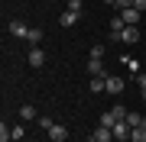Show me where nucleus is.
<instances>
[{
  "label": "nucleus",
  "mask_w": 146,
  "mask_h": 142,
  "mask_svg": "<svg viewBox=\"0 0 146 142\" xmlns=\"http://www.w3.org/2000/svg\"><path fill=\"white\" fill-rule=\"evenodd\" d=\"M10 132H13V142H20L23 136H26V129H23V126H10Z\"/></svg>",
  "instance_id": "obj_19"
},
{
  "label": "nucleus",
  "mask_w": 146,
  "mask_h": 142,
  "mask_svg": "<svg viewBox=\"0 0 146 142\" xmlns=\"http://www.w3.org/2000/svg\"><path fill=\"white\" fill-rule=\"evenodd\" d=\"M123 87H127V84H123L120 74H107V81H104V90H107V94H120Z\"/></svg>",
  "instance_id": "obj_1"
},
{
  "label": "nucleus",
  "mask_w": 146,
  "mask_h": 142,
  "mask_svg": "<svg viewBox=\"0 0 146 142\" xmlns=\"http://www.w3.org/2000/svg\"><path fill=\"white\" fill-rule=\"evenodd\" d=\"M114 123H117V120H114V113L107 110V113H101V120H98V126H110V129H114Z\"/></svg>",
  "instance_id": "obj_14"
},
{
  "label": "nucleus",
  "mask_w": 146,
  "mask_h": 142,
  "mask_svg": "<svg viewBox=\"0 0 146 142\" xmlns=\"http://www.w3.org/2000/svg\"><path fill=\"white\" fill-rule=\"evenodd\" d=\"M20 120H36V107H33V103H26V107H20Z\"/></svg>",
  "instance_id": "obj_12"
},
{
  "label": "nucleus",
  "mask_w": 146,
  "mask_h": 142,
  "mask_svg": "<svg viewBox=\"0 0 146 142\" xmlns=\"http://www.w3.org/2000/svg\"><path fill=\"white\" fill-rule=\"evenodd\" d=\"M130 142H146V129L143 126H133L130 129Z\"/></svg>",
  "instance_id": "obj_13"
},
{
  "label": "nucleus",
  "mask_w": 146,
  "mask_h": 142,
  "mask_svg": "<svg viewBox=\"0 0 146 142\" xmlns=\"http://www.w3.org/2000/svg\"><path fill=\"white\" fill-rule=\"evenodd\" d=\"M29 65H33V68H42V65H46V52H42L39 45L29 48Z\"/></svg>",
  "instance_id": "obj_5"
},
{
  "label": "nucleus",
  "mask_w": 146,
  "mask_h": 142,
  "mask_svg": "<svg viewBox=\"0 0 146 142\" xmlns=\"http://www.w3.org/2000/svg\"><path fill=\"white\" fill-rule=\"evenodd\" d=\"M114 7L123 13V10H130V7H133V0H114Z\"/></svg>",
  "instance_id": "obj_20"
},
{
  "label": "nucleus",
  "mask_w": 146,
  "mask_h": 142,
  "mask_svg": "<svg viewBox=\"0 0 146 142\" xmlns=\"http://www.w3.org/2000/svg\"><path fill=\"white\" fill-rule=\"evenodd\" d=\"M29 45H39L42 42V29H29V39H26Z\"/></svg>",
  "instance_id": "obj_16"
},
{
  "label": "nucleus",
  "mask_w": 146,
  "mask_h": 142,
  "mask_svg": "<svg viewBox=\"0 0 146 142\" xmlns=\"http://www.w3.org/2000/svg\"><path fill=\"white\" fill-rule=\"evenodd\" d=\"M91 142H117L114 139V129H110V126H98L94 136H91Z\"/></svg>",
  "instance_id": "obj_3"
},
{
  "label": "nucleus",
  "mask_w": 146,
  "mask_h": 142,
  "mask_svg": "<svg viewBox=\"0 0 146 142\" xmlns=\"http://www.w3.org/2000/svg\"><path fill=\"white\" fill-rule=\"evenodd\" d=\"M49 139H52V142H65L68 139V129L62 126V123H55V126L49 129Z\"/></svg>",
  "instance_id": "obj_9"
},
{
  "label": "nucleus",
  "mask_w": 146,
  "mask_h": 142,
  "mask_svg": "<svg viewBox=\"0 0 146 142\" xmlns=\"http://www.w3.org/2000/svg\"><path fill=\"white\" fill-rule=\"evenodd\" d=\"M78 20H81V13H75V10H65L62 16H58V26H65V29H68V26H75Z\"/></svg>",
  "instance_id": "obj_8"
},
{
  "label": "nucleus",
  "mask_w": 146,
  "mask_h": 142,
  "mask_svg": "<svg viewBox=\"0 0 146 142\" xmlns=\"http://www.w3.org/2000/svg\"><path fill=\"white\" fill-rule=\"evenodd\" d=\"M88 74H91V78H107L104 62H101V58H91V62H88Z\"/></svg>",
  "instance_id": "obj_4"
},
{
  "label": "nucleus",
  "mask_w": 146,
  "mask_h": 142,
  "mask_svg": "<svg viewBox=\"0 0 146 142\" xmlns=\"http://www.w3.org/2000/svg\"><path fill=\"white\" fill-rule=\"evenodd\" d=\"M136 84H140V90L146 87V71H140V74H136Z\"/></svg>",
  "instance_id": "obj_24"
},
{
  "label": "nucleus",
  "mask_w": 146,
  "mask_h": 142,
  "mask_svg": "<svg viewBox=\"0 0 146 142\" xmlns=\"http://www.w3.org/2000/svg\"><path fill=\"white\" fill-rule=\"evenodd\" d=\"M104 3H107V7H114V0H104Z\"/></svg>",
  "instance_id": "obj_26"
},
{
  "label": "nucleus",
  "mask_w": 146,
  "mask_h": 142,
  "mask_svg": "<svg viewBox=\"0 0 146 142\" xmlns=\"http://www.w3.org/2000/svg\"><path fill=\"white\" fill-rule=\"evenodd\" d=\"M120 20H123L127 26H136V23H140V10H136V7H130V10L120 13Z\"/></svg>",
  "instance_id": "obj_10"
},
{
  "label": "nucleus",
  "mask_w": 146,
  "mask_h": 142,
  "mask_svg": "<svg viewBox=\"0 0 146 142\" xmlns=\"http://www.w3.org/2000/svg\"><path fill=\"white\" fill-rule=\"evenodd\" d=\"M7 139H13V132L7 129V123H3V126H0V142H7Z\"/></svg>",
  "instance_id": "obj_22"
},
{
  "label": "nucleus",
  "mask_w": 146,
  "mask_h": 142,
  "mask_svg": "<svg viewBox=\"0 0 146 142\" xmlns=\"http://www.w3.org/2000/svg\"><path fill=\"white\" fill-rule=\"evenodd\" d=\"M120 42H127V45L140 42V29H136V26H127L123 32H120Z\"/></svg>",
  "instance_id": "obj_7"
},
{
  "label": "nucleus",
  "mask_w": 146,
  "mask_h": 142,
  "mask_svg": "<svg viewBox=\"0 0 146 142\" xmlns=\"http://www.w3.org/2000/svg\"><path fill=\"white\" fill-rule=\"evenodd\" d=\"M68 10H75V13H81V10H84V3H81V0H68Z\"/></svg>",
  "instance_id": "obj_21"
},
{
  "label": "nucleus",
  "mask_w": 146,
  "mask_h": 142,
  "mask_svg": "<svg viewBox=\"0 0 146 142\" xmlns=\"http://www.w3.org/2000/svg\"><path fill=\"white\" fill-rule=\"evenodd\" d=\"M91 58H104V45H91Z\"/></svg>",
  "instance_id": "obj_23"
},
{
  "label": "nucleus",
  "mask_w": 146,
  "mask_h": 142,
  "mask_svg": "<svg viewBox=\"0 0 146 142\" xmlns=\"http://www.w3.org/2000/svg\"><path fill=\"white\" fill-rule=\"evenodd\" d=\"M143 107H146V100H143Z\"/></svg>",
  "instance_id": "obj_27"
},
{
  "label": "nucleus",
  "mask_w": 146,
  "mask_h": 142,
  "mask_svg": "<svg viewBox=\"0 0 146 142\" xmlns=\"http://www.w3.org/2000/svg\"><path fill=\"white\" fill-rule=\"evenodd\" d=\"M104 81H107V78H91V90H94V94L104 90Z\"/></svg>",
  "instance_id": "obj_17"
},
{
  "label": "nucleus",
  "mask_w": 146,
  "mask_h": 142,
  "mask_svg": "<svg viewBox=\"0 0 146 142\" xmlns=\"http://www.w3.org/2000/svg\"><path fill=\"white\" fill-rule=\"evenodd\" d=\"M127 123H130V126H143V129H146V113H127Z\"/></svg>",
  "instance_id": "obj_11"
},
{
  "label": "nucleus",
  "mask_w": 146,
  "mask_h": 142,
  "mask_svg": "<svg viewBox=\"0 0 146 142\" xmlns=\"http://www.w3.org/2000/svg\"><path fill=\"white\" fill-rule=\"evenodd\" d=\"M133 7H136L140 13H146V0H133Z\"/></svg>",
  "instance_id": "obj_25"
},
{
  "label": "nucleus",
  "mask_w": 146,
  "mask_h": 142,
  "mask_svg": "<svg viewBox=\"0 0 146 142\" xmlns=\"http://www.w3.org/2000/svg\"><path fill=\"white\" fill-rule=\"evenodd\" d=\"M36 123H39V126H42V129H46V132H49V129H52V126H55V120H49V116H39V120H36Z\"/></svg>",
  "instance_id": "obj_18"
},
{
  "label": "nucleus",
  "mask_w": 146,
  "mask_h": 142,
  "mask_svg": "<svg viewBox=\"0 0 146 142\" xmlns=\"http://www.w3.org/2000/svg\"><path fill=\"white\" fill-rule=\"evenodd\" d=\"M110 113H114V120H127V113H130V110L120 107V103H114V107H110Z\"/></svg>",
  "instance_id": "obj_15"
},
{
  "label": "nucleus",
  "mask_w": 146,
  "mask_h": 142,
  "mask_svg": "<svg viewBox=\"0 0 146 142\" xmlns=\"http://www.w3.org/2000/svg\"><path fill=\"white\" fill-rule=\"evenodd\" d=\"M130 123H127V120H117L114 123V139H130Z\"/></svg>",
  "instance_id": "obj_6"
},
{
  "label": "nucleus",
  "mask_w": 146,
  "mask_h": 142,
  "mask_svg": "<svg viewBox=\"0 0 146 142\" xmlns=\"http://www.w3.org/2000/svg\"><path fill=\"white\" fill-rule=\"evenodd\" d=\"M10 36L13 39H29V26L23 20H10Z\"/></svg>",
  "instance_id": "obj_2"
}]
</instances>
